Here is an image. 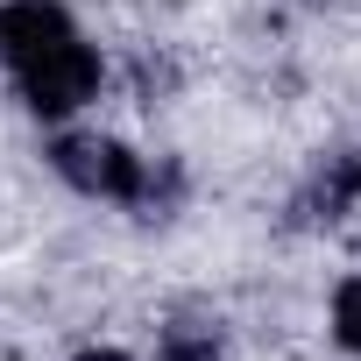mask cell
I'll return each mask as SVG.
<instances>
[{"label":"cell","mask_w":361,"mask_h":361,"mask_svg":"<svg viewBox=\"0 0 361 361\" xmlns=\"http://www.w3.org/2000/svg\"><path fill=\"white\" fill-rule=\"evenodd\" d=\"M0 64L29 114L64 121L99 92V50L78 36L71 8L57 0H0Z\"/></svg>","instance_id":"6da1fadb"},{"label":"cell","mask_w":361,"mask_h":361,"mask_svg":"<svg viewBox=\"0 0 361 361\" xmlns=\"http://www.w3.org/2000/svg\"><path fill=\"white\" fill-rule=\"evenodd\" d=\"M50 170L85 199H114V206H170L177 199V163L149 170V156H135L114 135H57L50 142Z\"/></svg>","instance_id":"7a4b0ae2"},{"label":"cell","mask_w":361,"mask_h":361,"mask_svg":"<svg viewBox=\"0 0 361 361\" xmlns=\"http://www.w3.org/2000/svg\"><path fill=\"white\" fill-rule=\"evenodd\" d=\"M354 206H361V149H340V156H326L305 185H298L290 227H333V220H347Z\"/></svg>","instance_id":"3957f363"},{"label":"cell","mask_w":361,"mask_h":361,"mask_svg":"<svg viewBox=\"0 0 361 361\" xmlns=\"http://www.w3.org/2000/svg\"><path fill=\"white\" fill-rule=\"evenodd\" d=\"M156 361H220V326H213V319H177V326H163Z\"/></svg>","instance_id":"277c9868"},{"label":"cell","mask_w":361,"mask_h":361,"mask_svg":"<svg viewBox=\"0 0 361 361\" xmlns=\"http://www.w3.org/2000/svg\"><path fill=\"white\" fill-rule=\"evenodd\" d=\"M333 340H340L347 354H361V276H347V283L333 290Z\"/></svg>","instance_id":"5b68a950"},{"label":"cell","mask_w":361,"mask_h":361,"mask_svg":"<svg viewBox=\"0 0 361 361\" xmlns=\"http://www.w3.org/2000/svg\"><path fill=\"white\" fill-rule=\"evenodd\" d=\"M78 361H128V354H121V347H85Z\"/></svg>","instance_id":"8992f818"}]
</instances>
